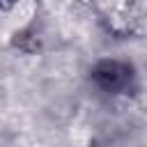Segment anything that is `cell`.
<instances>
[{
	"instance_id": "cell-1",
	"label": "cell",
	"mask_w": 147,
	"mask_h": 147,
	"mask_svg": "<svg viewBox=\"0 0 147 147\" xmlns=\"http://www.w3.org/2000/svg\"><path fill=\"white\" fill-rule=\"evenodd\" d=\"M92 76H94V80H96L99 87H103L106 92H113V94L124 92V90L131 85V80H133L131 67L124 64V62H115V60L101 62V64L94 69Z\"/></svg>"
}]
</instances>
